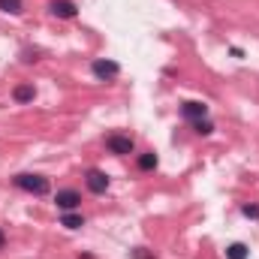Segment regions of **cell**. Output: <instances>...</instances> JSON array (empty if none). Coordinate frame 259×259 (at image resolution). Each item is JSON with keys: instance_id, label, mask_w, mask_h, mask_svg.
<instances>
[{"instance_id": "obj_1", "label": "cell", "mask_w": 259, "mask_h": 259, "mask_svg": "<svg viewBox=\"0 0 259 259\" xmlns=\"http://www.w3.org/2000/svg\"><path fill=\"white\" fill-rule=\"evenodd\" d=\"M12 184L18 187V190H24V193L30 196H46L49 193V178L46 175H36V172H18L15 178H12Z\"/></svg>"}, {"instance_id": "obj_2", "label": "cell", "mask_w": 259, "mask_h": 259, "mask_svg": "<svg viewBox=\"0 0 259 259\" xmlns=\"http://www.w3.org/2000/svg\"><path fill=\"white\" fill-rule=\"evenodd\" d=\"M106 148L115 157H127V154H133L136 142H133V136H127V133H112V136H106Z\"/></svg>"}, {"instance_id": "obj_3", "label": "cell", "mask_w": 259, "mask_h": 259, "mask_svg": "<svg viewBox=\"0 0 259 259\" xmlns=\"http://www.w3.org/2000/svg\"><path fill=\"white\" fill-rule=\"evenodd\" d=\"M91 72H94L97 78H103V81H112V78L121 75V64H118V61H109V58H97V61L91 64Z\"/></svg>"}, {"instance_id": "obj_4", "label": "cell", "mask_w": 259, "mask_h": 259, "mask_svg": "<svg viewBox=\"0 0 259 259\" xmlns=\"http://www.w3.org/2000/svg\"><path fill=\"white\" fill-rule=\"evenodd\" d=\"M84 184H88V190L97 196H103L109 190V175L103 172V169H88V175H84Z\"/></svg>"}, {"instance_id": "obj_5", "label": "cell", "mask_w": 259, "mask_h": 259, "mask_svg": "<svg viewBox=\"0 0 259 259\" xmlns=\"http://www.w3.org/2000/svg\"><path fill=\"white\" fill-rule=\"evenodd\" d=\"M55 205H58L61 211H75V208L81 205V193H78V190H72V187L58 190V193H55Z\"/></svg>"}, {"instance_id": "obj_6", "label": "cell", "mask_w": 259, "mask_h": 259, "mask_svg": "<svg viewBox=\"0 0 259 259\" xmlns=\"http://www.w3.org/2000/svg\"><path fill=\"white\" fill-rule=\"evenodd\" d=\"M49 12H52L55 18H66V21H69V18L78 15V6H75L72 0H52V3H49Z\"/></svg>"}, {"instance_id": "obj_7", "label": "cell", "mask_w": 259, "mask_h": 259, "mask_svg": "<svg viewBox=\"0 0 259 259\" xmlns=\"http://www.w3.org/2000/svg\"><path fill=\"white\" fill-rule=\"evenodd\" d=\"M181 115L193 124V121H202V118H208V106L205 103H199V100H187L184 106H181Z\"/></svg>"}, {"instance_id": "obj_8", "label": "cell", "mask_w": 259, "mask_h": 259, "mask_svg": "<svg viewBox=\"0 0 259 259\" xmlns=\"http://www.w3.org/2000/svg\"><path fill=\"white\" fill-rule=\"evenodd\" d=\"M12 100H15V103H33V100H36V88L27 84V81H24V84H15Z\"/></svg>"}, {"instance_id": "obj_9", "label": "cell", "mask_w": 259, "mask_h": 259, "mask_svg": "<svg viewBox=\"0 0 259 259\" xmlns=\"http://www.w3.org/2000/svg\"><path fill=\"white\" fill-rule=\"evenodd\" d=\"M61 226H66V229H81V226H84V217H81V214H75V211H64Z\"/></svg>"}, {"instance_id": "obj_10", "label": "cell", "mask_w": 259, "mask_h": 259, "mask_svg": "<svg viewBox=\"0 0 259 259\" xmlns=\"http://www.w3.org/2000/svg\"><path fill=\"white\" fill-rule=\"evenodd\" d=\"M136 163H139V169H142V172H151V169H157V163H160V160H157V154H154V151H145V154H139V160H136Z\"/></svg>"}, {"instance_id": "obj_11", "label": "cell", "mask_w": 259, "mask_h": 259, "mask_svg": "<svg viewBox=\"0 0 259 259\" xmlns=\"http://www.w3.org/2000/svg\"><path fill=\"white\" fill-rule=\"evenodd\" d=\"M247 256H250V247L241 244V241H235V244L226 247V259H247Z\"/></svg>"}, {"instance_id": "obj_12", "label": "cell", "mask_w": 259, "mask_h": 259, "mask_svg": "<svg viewBox=\"0 0 259 259\" xmlns=\"http://www.w3.org/2000/svg\"><path fill=\"white\" fill-rule=\"evenodd\" d=\"M0 12H6V15H21V12H24V0H0Z\"/></svg>"}, {"instance_id": "obj_13", "label": "cell", "mask_w": 259, "mask_h": 259, "mask_svg": "<svg viewBox=\"0 0 259 259\" xmlns=\"http://www.w3.org/2000/svg\"><path fill=\"white\" fill-rule=\"evenodd\" d=\"M193 130L199 136H211V133H214V124H211L208 118H202V121H193Z\"/></svg>"}, {"instance_id": "obj_14", "label": "cell", "mask_w": 259, "mask_h": 259, "mask_svg": "<svg viewBox=\"0 0 259 259\" xmlns=\"http://www.w3.org/2000/svg\"><path fill=\"white\" fill-rule=\"evenodd\" d=\"M241 214H244V217H250V220H259V205H250V202H247V205H241Z\"/></svg>"}, {"instance_id": "obj_15", "label": "cell", "mask_w": 259, "mask_h": 259, "mask_svg": "<svg viewBox=\"0 0 259 259\" xmlns=\"http://www.w3.org/2000/svg\"><path fill=\"white\" fill-rule=\"evenodd\" d=\"M130 256L133 259H157L154 253H148V247H136V250H130Z\"/></svg>"}, {"instance_id": "obj_16", "label": "cell", "mask_w": 259, "mask_h": 259, "mask_svg": "<svg viewBox=\"0 0 259 259\" xmlns=\"http://www.w3.org/2000/svg\"><path fill=\"white\" fill-rule=\"evenodd\" d=\"M3 247H6V232L0 229V250H3Z\"/></svg>"}, {"instance_id": "obj_17", "label": "cell", "mask_w": 259, "mask_h": 259, "mask_svg": "<svg viewBox=\"0 0 259 259\" xmlns=\"http://www.w3.org/2000/svg\"><path fill=\"white\" fill-rule=\"evenodd\" d=\"M81 259H94V256H91V253H81Z\"/></svg>"}]
</instances>
